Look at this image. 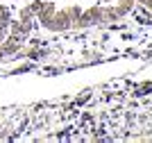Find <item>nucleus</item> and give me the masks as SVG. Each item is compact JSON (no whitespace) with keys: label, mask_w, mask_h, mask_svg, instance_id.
Wrapping results in <instances>:
<instances>
[{"label":"nucleus","mask_w":152,"mask_h":143,"mask_svg":"<svg viewBox=\"0 0 152 143\" xmlns=\"http://www.w3.org/2000/svg\"><path fill=\"white\" fill-rule=\"evenodd\" d=\"M55 12H57V5H55L52 0H45L43 5H41V9L37 12V16H34V18L41 23V27H45V25H48V21L52 18V14H55Z\"/></svg>","instance_id":"4"},{"label":"nucleus","mask_w":152,"mask_h":143,"mask_svg":"<svg viewBox=\"0 0 152 143\" xmlns=\"http://www.w3.org/2000/svg\"><path fill=\"white\" fill-rule=\"evenodd\" d=\"M34 16H37V12H34L30 5H25V7H23V9L18 12V18H20V21H32Z\"/></svg>","instance_id":"8"},{"label":"nucleus","mask_w":152,"mask_h":143,"mask_svg":"<svg viewBox=\"0 0 152 143\" xmlns=\"http://www.w3.org/2000/svg\"><path fill=\"white\" fill-rule=\"evenodd\" d=\"M100 2H114V0H100Z\"/></svg>","instance_id":"10"},{"label":"nucleus","mask_w":152,"mask_h":143,"mask_svg":"<svg viewBox=\"0 0 152 143\" xmlns=\"http://www.w3.org/2000/svg\"><path fill=\"white\" fill-rule=\"evenodd\" d=\"M102 14H104V23H114V21L121 18V14H118L116 5H107L104 9H102Z\"/></svg>","instance_id":"6"},{"label":"nucleus","mask_w":152,"mask_h":143,"mask_svg":"<svg viewBox=\"0 0 152 143\" xmlns=\"http://www.w3.org/2000/svg\"><path fill=\"white\" fill-rule=\"evenodd\" d=\"M45 30H50V32H68L70 30V18H68V14H66V9H61V12H55L52 14V18L48 21V25H45Z\"/></svg>","instance_id":"1"},{"label":"nucleus","mask_w":152,"mask_h":143,"mask_svg":"<svg viewBox=\"0 0 152 143\" xmlns=\"http://www.w3.org/2000/svg\"><path fill=\"white\" fill-rule=\"evenodd\" d=\"M134 5H136V0H116V9L121 14V18L134 12Z\"/></svg>","instance_id":"5"},{"label":"nucleus","mask_w":152,"mask_h":143,"mask_svg":"<svg viewBox=\"0 0 152 143\" xmlns=\"http://www.w3.org/2000/svg\"><path fill=\"white\" fill-rule=\"evenodd\" d=\"M34 30V23L32 21H9V27H7V32L9 34H14V37H23L25 39L30 32Z\"/></svg>","instance_id":"3"},{"label":"nucleus","mask_w":152,"mask_h":143,"mask_svg":"<svg viewBox=\"0 0 152 143\" xmlns=\"http://www.w3.org/2000/svg\"><path fill=\"white\" fill-rule=\"evenodd\" d=\"M66 14H68L70 25H73V21H77L80 16H82V7L80 5H70V7H66Z\"/></svg>","instance_id":"7"},{"label":"nucleus","mask_w":152,"mask_h":143,"mask_svg":"<svg viewBox=\"0 0 152 143\" xmlns=\"http://www.w3.org/2000/svg\"><path fill=\"white\" fill-rule=\"evenodd\" d=\"M41 5H43V0H34V2H30V7L34 9V12H39V9H41Z\"/></svg>","instance_id":"9"},{"label":"nucleus","mask_w":152,"mask_h":143,"mask_svg":"<svg viewBox=\"0 0 152 143\" xmlns=\"http://www.w3.org/2000/svg\"><path fill=\"white\" fill-rule=\"evenodd\" d=\"M20 48H23V37L9 34V37L2 39V43H0V57H14Z\"/></svg>","instance_id":"2"}]
</instances>
